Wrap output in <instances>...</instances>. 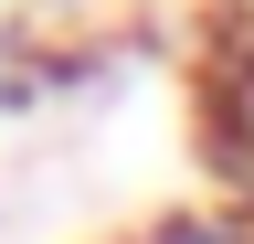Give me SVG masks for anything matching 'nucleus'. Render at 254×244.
Listing matches in <instances>:
<instances>
[{"mask_svg":"<svg viewBox=\"0 0 254 244\" xmlns=\"http://www.w3.org/2000/svg\"><path fill=\"white\" fill-rule=\"evenodd\" d=\"M190 138L222 191L254 202V11H212L190 43Z\"/></svg>","mask_w":254,"mask_h":244,"instance_id":"1","label":"nucleus"},{"mask_svg":"<svg viewBox=\"0 0 254 244\" xmlns=\"http://www.w3.org/2000/svg\"><path fill=\"white\" fill-rule=\"evenodd\" d=\"M106 244H254V202H180V212H148Z\"/></svg>","mask_w":254,"mask_h":244,"instance_id":"2","label":"nucleus"},{"mask_svg":"<svg viewBox=\"0 0 254 244\" xmlns=\"http://www.w3.org/2000/svg\"><path fill=\"white\" fill-rule=\"evenodd\" d=\"M74 75H95V53H43L32 32H0V117H21L32 96H53Z\"/></svg>","mask_w":254,"mask_h":244,"instance_id":"3","label":"nucleus"}]
</instances>
